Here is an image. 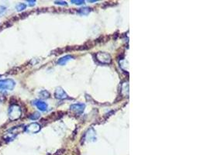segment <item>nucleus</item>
Returning <instances> with one entry per match:
<instances>
[{
	"label": "nucleus",
	"mask_w": 207,
	"mask_h": 155,
	"mask_svg": "<svg viewBox=\"0 0 207 155\" xmlns=\"http://www.w3.org/2000/svg\"><path fill=\"white\" fill-rule=\"evenodd\" d=\"M21 114H22V110L20 107L17 105H11L9 108L8 115L9 120L12 121L17 120L20 118Z\"/></svg>",
	"instance_id": "nucleus-1"
},
{
	"label": "nucleus",
	"mask_w": 207,
	"mask_h": 155,
	"mask_svg": "<svg viewBox=\"0 0 207 155\" xmlns=\"http://www.w3.org/2000/svg\"><path fill=\"white\" fill-rule=\"evenodd\" d=\"M16 85V82L12 79L0 80V90H12Z\"/></svg>",
	"instance_id": "nucleus-2"
},
{
	"label": "nucleus",
	"mask_w": 207,
	"mask_h": 155,
	"mask_svg": "<svg viewBox=\"0 0 207 155\" xmlns=\"http://www.w3.org/2000/svg\"><path fill=\"white\" fill-rule=\"evenodd\" d=\"M96 58L100 63L102 64H109L112 61L111 57L109 54L105 53V52H99L96 54Z\"/></svg>",
	"instance_id": "nucleus-3"
},
{
	"label": "nucleus",
	"mask_w": 207,
	"mask_h": 155,
	"mask_svg": "<svg viewBox=\"0 0 207 155\" xmlns=\"http://www.w3.org/2000/svg\"><path fill=\"white\" fill-rule=\"evenodd\" d=\"M25 130L29 133H37L41 130V126L37 122H33V123L28 125L25 128Z\"/></svg>",
	"instance_id": "nucleus-4"
},
{
	"label": "nucleus",
	"mask_w": 207,
	"mask_h": 155,
	"mask_svg": "<svg viewBox=\"0 0 207 155\" xmlns=\"http://www.w3.org/2000/svg\"><path fill=\"white\" fill-rule=\"evenodd\" d=\"M54 96H55L56 99H68V95L66 94V92H64V90L62 87H58L56 88L55 92H54Z\"/></svg>",
	"instance_id": "nucleus-5"
},
{
	"label": "nucleus",
	"mask_w": 207,
	"mask_h": 155,
	"mask_svg": "<svg viewBox=\"0 0 207 155\" xmlns=\"http://www.w3.org/2000/svg\"><path fill=\"white\" fill-rule=\"evenodd\" d=\"M85 105L83 103H77V104H73L70 106V109L77 113H81L84 111Z\"/></svg>",
	"instance_id": "nucleus-6"
},
{
	"label": "nucleus",
	"mask_w": 207,
	"mask_h": 155,
	"mask_svg": "<svg viewBox=\"0 0 207 155\" xmlns=\"http://www.w3.org/2000/svg\"><path fill=\"white\" fill-rule=\"evenodd\" d=\"M35 105L37 107V109L39 110L42 111V112H44L47 109V104L46 102H43V101H41V100H37V101H35Z\"/></svg>",
	"instance_id": "nucleus-7"
},
{
	"label": "nucleus",
	"mask_w": 207,
	"mask_h": 155,
	"mask_svg": "<svg viewBox=\"0 0 207 155\" xmlns=\"http://www.w3.org/2000/svg\"><path fill=\"white\" fill-rule=\"evenodd\" d=\"M72 58H73V57L71 55L64 56V57H62V58H60V59L58 60V64H60V65H64V64H65L68 61H69L70 60L72 59Z\"/></svg>",
	"instance_id": "nucleus-8"
},
{
	"label": "nucleus",
	"mask_w": 207,
	"mask_h": 155,
	"mask_svg": "<svg viewBox=\"0 0 207 155\" xmlns=\"http://www.w3.org/2000/svg\"><path fill=\"white\" fill-rule=\"evenodd\" d=\"M90 12H91V9L88 8V7L80 9H79V11H78V12L82 15H88Z\"/></svg>",
	"instance_id": "nucleus-9"
},
{
	"label": "nucleus",
	"mask_w": 207,
	"mask_h": 155,
	"mask_svg": "<svg viewBox=\"0 0 207 155\" xmlns=\"http://www.w3.org/2000/svg\"><path fill=\"white\" fill-rule=\"evenodd\" d=\"M40 96H41V98L42 99H47L49 98L50 93L47 92V91H46V90H43V91H41V92H40Z\"/></svg>",
	"instance_id": "nucleus-10"
},
{
	"label": "nucleus",
	"mask_w": 207,
	"mask_h": 155,
	"mask_svg": "<svg viewBox=\"0 0 207 155\" xmlns=\"http://www.w3.org/2000/svg\"><path fill=\"white\" fill-rule=\"evenodd\" d=\"M26 7H27L26 4H24V3H20V4H18L16 6V9H17V11H23L26 9Z\"/></svg>",
	"instance_id": "nucleus-11"
},
{
	"label": "nucleus",
	"mask_w": 207,
	"mask_h": 155,
	"mask_svg": "<svg viewBox=\"0 0 207 155\" xmlns=\"http://www.w3.org/2000/svg\"><path fill=\"white\" fill-rule=\"evenodd\" d=\"M40 116H41V114H40L39 112H36L30 116V120H36L40 118Z\"/></svg>",
	"instance_id": "nucleus-12"
},
{
	"label": "nucleus",
	"mask_w": 207,
	"mask_h": 155,
	"mask_svg": "<svg viewBox=\"0 0 207 155\" xmlns=\"http://www.w3.org/2000/svg\"><path fill=\"white\" fill-rule=\"evenodd\" d=\"M6 12V8L3 6H0V17H2Z\"/></svg>",
	"instance_id": "nucleus-13"
},
{
	"label": "nucleus",
	"mask_w": 207,
	"mask_h": 155,
	"mask_svg": "<svg viewBox=\"0 0 207 155\" xmlns=\"http://www.w3.org/2000/svg\"><path fill=\"white\" fill-rule=\"evenodd\" d=\"M71 2H72V3H75V4L76 5H82V4H84V1H74V0H72Z\"/></svg>",
	"instance_id": "nucleus-14"
},
{
	"label": "nucleus",
	"mask_w": 207,
	"mask_h": 155,
	"mask_svg": "<svg viewBox=\"0 0 207 155\" xmlns=\"http://www.w3.org/2000/svg\"><path fill=\"white\" fill-rule=\"evenodd\" d=\"M55 4L58 5H64V6H66L67 5V2H64V1H55Z\"/></svg>",
	"instance_id": "nucleus-15"
},
{
	"label": "nucleus",
	"mask_w": 207,
	"mask_h": 155,
	"mask_svg": "<svg viewBox=\"0 0 207 155\" xmlns=\"http://www.w3.org/2000/svg\"><path fill=\"white\" fill-rule=\"evenodd\" d=\"M27 2H29L30 6H33L35 5V2H36V1H35V0H32V1H30V0H28V1H27Z\"/></svg>",
	"instance_id": "nucleus-16"
}]
</instances>
